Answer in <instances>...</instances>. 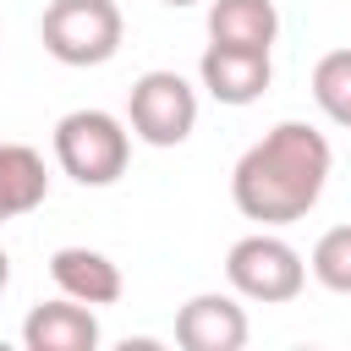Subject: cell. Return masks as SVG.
Returning a JSON list of instances; mask_svg holds the SVG:
<instances>
[{"mask_svg":"<svg viewBox=\"0 0 351 351\" xmlns=\"http://www.w3.org/2000/svg\"><path fill=\"white\" fill-rule=\"evenodd\" d=\"M280 33L274 0H208V44L230 49H269Z\"/></svg>","mask_w":351,"mask_h":351,"instance_id":"30bf717a","label":"cell"},{"mask_svg":"<svg viewBox=\"0 0 351 351\" xmlns=\"http://www.w3.org/2000/svg\"><path fill=\"white\" fill-rule=\"evenodd\" d=\"M132 159V132L110 110H71L55 121V165L77 186H115Z\"/></svg>","mask_w":351,"mask_h":351,"instance_id":"7a4b0ae2","label":"cell"},{"mask_svg":"<svg viewBox=\"0 0 351 351\" xmlns=\"http://www.w3.org/2000/svg\"><path fill=\"white\" fill-rule=\"evenodd\" d=\"M121 5L115 0H49L38 38L60 66H104L121 49Z\"/></svg>","mask_w":351,"mask_h":351,"instance_id":"3957f363","label":"cell"},{"mask_svg":"<svg viewBox=\"0 0 351 351\" xmlns=\"http://www.w3.org/2000/svg\"><path fill=\"white\" fill-rule=\"evenodd\" d=\"M165 5H176V11H181V5H197V0H165Z\"/></svg>","mask_w":351,"mask_h":351,"instance_id":"9a60e30c","label":"cell"},{"mask_svg":"<svg viewBox=\"0 0 351 351\" xmlns=\"http://www.w3.org/2000/svg\"><path fill=\"white\" fill-rule=\"evenodd\" d=\"M49 280L60 285V296L88 302V307H110L126 291L121 263L104 258V252H93V247H55L49 252Z\"/></svg>","mask_w":351,"mask_h":351,"instance_id":"ba28073f","label":"cell"},{"mask_svg":"<svg viewBox=\"0 0 351 351\" xmlns=\"http://www.w3.org/2000/svg\"><path fill=\"white\" fill-rule=\"evenodd\" d=\"M313 104L351 132V49H329L313 66Z\"/></svg>","mask_w":351,"mask_h":351,"instance_id":"7c38bea8","label":"cell"},{"mask_svg":"<svg viewBox=\"0 0 351 351\" xmlns=\"http://www.w3.org/2000/svg\"><path fill=\"white\" fill-rule=\"evenodd\" d=\"M225 280L241 302H263V307H280V302H296L302 285H307V263L291 241L269 236V230H252L241 236L230 252H225Z\"/></svg>","mask_w":351,"mask_h":351,"instance_id":"277c9868","label":"cell"},{"mask_svg":"<svg viewBox=\"0 0 351 351\" xmlns=\"http://www.w3.org/2000/svg\"><path fill=\"white\" fill-rule=\"evenodd\" d=\"M5 280H11V258H5V247H0V291H5Z\"/></svg>","mask_w":351,"mask_h":351,"instance_id":"5bb4252c","label":"cell"},{"mask_svg":"<svg viewBox=\"0 0 351 351\" xmlns=\"http://www.w3.org/2000/svg\"><path fill=\"white\" fill-rule=\"evenodd\" d=\"M126 126L148 148H181L197 126V88L181 71H143L126 93Z\"/></svg>","mask_w":351,"mask_h":351,"instance_id":"5b68a950","label":"cell"},{"mask_svg":"<svg viewBox=\"0 0 351 351\" xmlns=\"http://www.w3.org/2000/svg\"><path fill=\"white\" fill-rule=\"evenodd\" d=\"M313 280L335 296H351V225H335L313 241V258H307Z\"/></svg>","mask_w":351,"mask_h":351,"instance_id":"4fadbf2b","label":"cell"},{"mask_svg":"<svg viewBox=\"0 0 351 351\" xmlns=\"http://www.w3.org/2000/svg\"><path fill=\"white\" fill-rule=\"evenodd\" d=\"M22 346L27 351H93L99 346V318L88 302H38L22 324Z\"/></svg>","mask_w":351,"mask_h":351,"instance_id":"9c48e42d","label":"cell"},{"mask_svg":"<svg viewBox=\"0 0 351 351\" xmlns=\"http://www.w3.org/2000/svg\"><path fill=\"white\" fill-rule=\"evenodd\" d=\"M197 77L203 88L219 99V104H252L269 93L274 82V66H269V49H230V44H208L203 60H197Z\"/></svg>","mask_w":351,"mask_h":351,"instance_id":"52a82bcc","label":"cell"},{"mask_svg":"<svg viewBox=\"0 0 351 351\" xmlns=\"http://www.w3.org/2000/svg\"><path fill=\"white\" fill-rule=\"evenodd\" d=\"M329 137L307 121L269 126L230 170V203L258 225H296L329 186Z\"/></svg>","mask_w":351,"mask_h":351,"instance_id":"6da1fadb","label":"cell"},{"mask_svg":"<svg viewBox=\"0 0 351 351\" xmlns=\"http://www.w3.org/2000/svg\"><path fill=\"white\" fill-rule=\"evenodd\" d=\"M176 346L181 351H241L247 346V307L225 291H197L176 313Z\"/></svg>","mask_w":351,"mask_h":351,"instance_id":"8992f818","label":"cell"},{"mask_svg":"<svg viewBox=\"0 0 351 351\" xmlns=\"http://www.w3.org/2000/svg\"><path fill=\"white\" fill-rule=\"evenodd\" d=\"M49 197V170L27 143H0V225L33 214Z\"/></svg>","mask_w":351,"mask_h":351,"instance_id":"8fae6325","label":"cell"}]
</instances>
